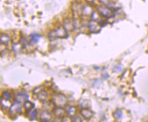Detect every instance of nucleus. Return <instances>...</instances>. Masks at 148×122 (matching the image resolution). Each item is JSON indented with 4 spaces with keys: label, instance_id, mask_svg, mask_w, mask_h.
Wrapping results in <instances>:
<instances>
[{
    "label": "nucleus",
    "instance_id": "nucleus-24",
    "mask_svg": "<svg viewBox=\"0 0 148 122\" xmlns=\"http://www.w3.org/2000/svg\"><path fill=\"white\" fill-rule=\"evenodd\" d=\"M99 1H101L102 3H104V4H105V3H107L108 2V1H109V0H99Z\"/></svg>",
    "mask_w": 148,
    "mask_h": 122
},
{
    "label": "nucleus",
    "instance_id": "nucleus-21",
    "mask_svg": "<svg viewBox=\"0 0 148 122\" xmlns=\"http://www.w3.org/2000/svg\"><path fill=\"white\" fill-rule=\"evenodd\" d=\"M73 121H83V120L81 119V117H78V116H77V117H75V118H74L73 120H72Z\"/></svg>",
    "mask_w": 148,
    "mask_h": 122
},
{
    "label": "nucleus",
    "instance_id": "nucleus-6",
    "mask_svg": "<svg viewBox=\"0 0 148 122\" xmlns=\"http://www.w3.org/2000/svg\"><path fill=\"white\" fill-rule=\"evenodd\" d=\"M29 96H28L27 93H23V92H19L16 93V96H15L14 100L15 102L21 104V103H24L28 100Z\"/></svg>",
    "mask_w": 148,
    "mask_h": 122
},
{
    "label": "nucleus",
    "instance_id": "nucleus-8",
    "mask_svg": "<svg viewBox=\"0 0 148 122\" xmlns=\"http://www.w3.org/2000/svg\"><path fill=\"white\" fill-rule=\"evenodd\" d=\"M80 113L81 116L85 119L90 120L93 117V112L88 107L81 108L80 110Z\"/></svg>",
    "mask_w": 148,
    "mask_h": 122
},
{
    "label": "nucleus",
    "instance_id": "nucleus-23",
    "mask_svg": "<svg viewBox=\"0 0 148 122\" xmlns=\"http://www.w3.org/2000/svg\"><path fill=\"white\" fill-rule=\"evenodd\" d=\"M88 3H90V4H92L95 2V0H85Z\"/></svg>",
    "mask_w": 148,
    "mask_h": 122
},
{
    "label": "nucleus",
    "instance_id": "nucleus-3",
    "mask_svg": "<svg viewBox=\"0 0 148 122\" xmlns=\"http://www.w3.org/2000/svg\"><path fill=\"white\" fill-rule=\"evenodd\" d=\"M98 12L104 18H111L113 16V11L104 5H100L98 8Z\"/></svg>",
    "mask_w": 148,
    "mask_h": 122
},
{
    "label": "nucleus",
    "instance_id": "nucleus-22",
    "mask_svg": "<svg viewBox=\"0 0 148 122\" xmlns=\"http://www.w3.org/2000/svg\"><path fill=\"white\" fill-rule=\"evenodd\" d=\"M71 120H70V118L68 117H66V116H64L63 117V120H62V121H70Z\"/></svg>",
    "mask_w": 148,
    "mask_h": 122
},
{
    "label": "nucleus",
    "instance_id": "nucleus-13",
    "mask_svg": "<svg viewBox=\"0 0 148 122\" xmlns=\"http://www.w3.org/2000/svg\"><path fill=\"white\" fill-rule=\"evenodd\" d=\"M23 106H24V108H25L26 112H27V113H29V112H31L32 110H34V107H35V104H34V103L29 102V101L28 100L24 102Z\"/></svg>",
    "mask_w": 148,
    "mask_h": 122
},
{
    "label": "nucleus",
    "instance_id": "nucleus-20",
    "mask_svg": "<svg viewBox=\"0 0 148 122\" xmlns=\"http://www.w3.org/2000/svg\"><path fill=\"white\" fill-rule=\"evenodd\" d=\"M42 89H42V87L39 86V87H36V88L34 89L33 92H34V94H36L37 95L38 93L41 90H42Z\"/></svg>",
    "mask_w": 148,
    "mask_h": 122
},
{
    "label": "nucleus",
    "instance_id": "nucleus-12",
    "mask_svg": "<svg viewBox=\"0 0 148 122\" xmlns=\"http://www.w3.org/2000/svg\"><path fill=\"white\" fill-rule=\"evenodd\" d=\"M37 98L38 99L40 102L45 103L47 102V99H48V93L45 90H41L40 92L37 94Z\"/></svg>",
    "mask_w": 148,
    "mask_h": 122
},
{
    "label": "nucleus",
    "instance_id": "nucleus-4",
    "mask_svg": "<svg viewBox=\"0 0 148 122\" xmlns=\"http://www.w3.org/2000/svg\"><path fill=\"white\" fill-rule=\"evenodd\" d=\"M22 110L23 109L21 106V104L15 102V103H13L10 107L9 113L11 116H15V117H16V115H21Z\"/></svg>",
    "mask_w": 148,
    "mask_h": 122
},
{
    "label": "nucleus",
    "instance_id": "nucleus-15",
    "mask_svg": "<svg viewBox=\"0 0 148 122\" xmlns=\"http://www.w3.org/2000/svg\"><path fill=\"white\" fill-rule=\"evenodd\" d=\"M66 111L67 112V114L70 117H73V116L75 115L76 112H77V109L75 106H69L66 108Z\"/></svg>",
    "mask_w": 148,
    "mask_h": 122
},
{
    "label": "nucleus",
    "instance_id": "nucleus-17",
    "mask_svg": "<svg viewBox=\"0 0 148 122\" xmlns=\"http://www.w3.org/2000/svg\"><path fill=\"white\" fill-rule=\"evenodd\" d=\"M113 116L115 119L119 120V119H121V118H122L123 112H122V111H121V110L119 109V108H117V109H116L114 112H113Z\"/></svg>",
    "mask_w": 148,
    "mask_h": 122
},
{
    "label": "nucleus",
    "instance_id": "nucleus-2",
    "mask_svg": "<svg viewBox=\"0 0 148 122\" xmlns=\"http://www.w3.org/2000/svg\"><path fill=\"white\" fill-rule=\"evenodd\" d=\"M52 100L54 105L56 106H59V107H64L67 104V98L61 93L57 94L53 97Z\"/></svg>",
    "mask_w": 148,
    "mask_h": 122
},
{
    "label": "nucleus",
    "instance_id": "nucleus-14",
    "mask_svg": "<svg viewBox=\"0 0 148 122\" xmlns=\"http://www.w3.org/2000/svg\"><path fill=\"white\" fill-rule=\"evenodd\" d=\"M93 12H94V11H92V8H91L90 5H85V6L83 7V9H82L83 15H85V16L92 15Z\"/></svg>",
    "mask_w": 148,
    "mask_h": 122
},
{
    "label": "nucleus",
    "instance_id": "nucleus-5",
    "mask_svg": "<svg viewBox=\"0 0 148 122\" xmlns=\"http://www.w3.org/2000/svg\"><path fill=\"white\" fill-rule=\"evenodd\" d=\"M63 25L64 27L65 28V29L68 32H72L75 28V25H74L73 20H72L71 18H66L64 20Z\"/></svg>",
    "mask_w": 148,
    "mask_h": 122
},
{
    "label": "nucleus",
    "instance_id": "nucleus-10",
    "mask_svg": "<svg viewBox=\"0 0 148 122\" xmlns=\"http://www.w3.org/2000/svg\"><path fill=\"white\" fill-rule=\"evenodd\" d=\"M29 38V43L31 44V45H36L37 43H38L40 40L41 39L42 36L37 33H33L30 34Z\"/></svg>",
    "mask_w": 148,
    "mask_h": 122
},
{
    "label": "nucleus",
    "instance_id": "nucleus-16",
    "mask_svg": "<svg viewBox=\"0 0 148 122\" xmlns=\"http://www.w3.org/2000/svg\"><path fill=\"white\" fill-rule=\"evenodd\" d=\"M10 42V37L7 34H3L1 36V45H8Z\"/></svg>",
    "mask_w": 148,
    "mask_h": 122
},
{
    "label": "nucleus",
    "instance_id": "nucleus-1",
    "mask_svg": "<svg viewBox=\"0 0 148 122\" xmlns=\"http://www.w3.org/2000/svg\"><path fill=\"white\" fill-rule=\"evenodd\" d=\"M68 32L64 27H59L58 29L53 30L48 34L49 38L50 40H56L58 38H66L68 36Z\"/></svg>",
    "mask_w": 148,
    "mask_h": 122
},
{
    "label": "nucleus",
    "instance_id": "nucleus-7",
    "mask_svg": "<svg viewBox=\"0 0 148 122\" xmlns=\"http://www.w3.org/2000/svg\"><path fill=\"white\" fill-rule=\"evenodd\" d=\"M88 29L90 32H97L100 31V24L98 23V22L96 21L91 20L90 22L88 23Z\"/></svg>",
    "mask_w": 148,
    "mask_h": 122
},
{
    "label": "nucleus",
    "instance_id": "nucleus-19",
    "mask_svg": "<svg viewBox=\"0 0 148 122\" xmlns=\"http://www.w3.org/2000/svg\"><path fill=\"white\" fill-rule=\"evenodd\" d=\"M27 117H29V119L31 121L36 119L38 117V110L37 109H34L32 110L31 112H29V113L28 114Z\"/></svg>",
    "mask_w": 148,
    "mask_h": 122
},
{
    "label": "nucleus",
    "instance_id": "nucleus-18",
    "mask_svg": "<svg viewBox=\"0 0 148 122\" xmlns=\"http://www.w3.org/2000/svg\"><path fill=\"white\" fill-rule=\"evenodd\" d=\"M12 94L9 92V91H3L2 93V96H1V99H3V100H7V101H11L12 100Z\"/></svg>",
    "mask_w": 148,
    "mask_h": 122
},
{
    "label": "nucleus",
    "instance_id": "nucleus-11",
    "mask_svg": "<svg viewBox=\"0 0 148 122\" xmlns=\"http://www.w3.org/2000/svg\"><path fill=\"white\" fill-rule=\"evenodd\" d=\"M53 115L56 116V117L61 118L64 117V115H65V110L64 109L63 107L56 106V108H53Z\"/></svg>",
    "mask_w": 148,
    "mask_h": 122
},
{
    "label": "nucleus",
    "instance_id": "nucleus-9",
    "mask_svg": "<svg viewBox=\"0 0 148 122\" xmlns=\"http://www.w3.org/2000/svg\"><path fill=\"white\" fill-rule=\"evenodd\" d=\"M40 119L42 121H51V119H53V115L51 112L47 110H43L41 112L40 115Z\"/></svg>",
    "mask_w": 148,
    "mask_h": 122
}]
</instances>
